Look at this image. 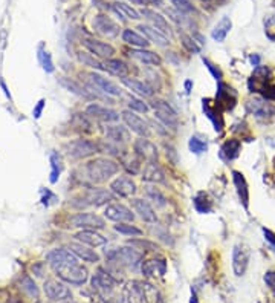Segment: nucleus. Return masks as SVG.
I'll return each mask as SVG.
<instances>
[{"label":"nucleus","instance_id":"nucleus-1","mask_svg":"<svg viewBox=\"0 0 275 303\" xmlns=\"http://www.w3.org/2000/svg\"><path fill=\"white\" fill-rule=\"evenodd\" d=\"M46 260L49 267L54 270L55 274L61 280L71 285H84L89 277V272L80 263L75 254L66 248H55L46 254Z\"/></svg>","mask_w":275,"mask_h":303},{"label":"nucleus","instance_id":"nucleus-2","mask_svg":"<svg viewBox=\"0 0 275 303\" xmlns=\"http://www.w3.org/2000/svg\"><path fill=\"white\" fill-rule=\"evenodd\" d=\"M118 172H120V162L112 158H106V156L91 159L84 165L86 178L92 184H104L110 181Z\"/></svg>","mask_w":275,"mask_h":303},{"label":"nucleus","instance_id":"nucleus-3","mask_svg":"<svg viewBox=\"0 0 275 303\" xmlns=\"http://www.w3.org/2000/svg\"><path fill=\"white\" fill-rule=\"evenodd\" d=\"M107 262H112L115 265L124 268H132L135 270L136 267H139V263L142 260V251L136 250L135 247H120L113 248L110 251H106Z\"/></svg>","mask_w":275,"mask_h":303},{"label":"nucleus","instance_id":"nucleus-4","mask_svg":"<svg viewBox=\"0 0 275 303\" xmlns=\"http://www.w3.org/2000/svg\"><path fill=\"white\" fill-rule=\"evenodd\" d=\"M116 280L109 274V271L104 268H98L92 277V288L100 294L107 303H113Z\"/></svg>","mask_w":275,"mask_h":303},{"label":"nucleus","instance_id":"nucleus-5","mask_svg":"<svg viewBox=\"0 0 275 303\" xmlns=\"http://www.w3.org/2000/svg\"><path fill=\"white\" fill-rule=\"evenodd\" d=\"M66 153L69 158L74 159H84L93 156L95 153H100V147H98V143L92 140H86V138H78L71 143H67L64 145Z\"/></svg>","mask_w":275,"mask_h":303},{"label":"nucleus","instance_id":"nucleus-6","mask_svg":"<svg viewBox=\"0 0 275 303\" xmlns=\"http://www.w3.org/2000/svg\"><path fill=\"white\" fill-rule=\"evenodd\" d=\"M87 84L92 86L100 94H104L107 96H121L122 89L118 86L110 78H107L98 72H89L87 74Z\"/></svg>","mask_w":275,"mask_h":303},{"label":"nucleus","instance_id":"nucleus-7","mask_svg":"<svg viewBox=\"0 0 275 303\" xmlns=\"http://www.w3.org/2000/svg\"><path fill=\"white\" fill-rule=\"evenodd\" d=\"M121 118L124 121V124L127 126V129L130 132L142 136V138H147L150 135V124L149 121H145L144 118H141L139 115H136V112L125 109L121 112Z\"/></svg>","mask_w":275,"mask_h":303},{"label":"nucleus","instance_id":"nucleus-8","mask_svg":"<svg viewBox=\"0 0 275 303\" xmlns=\"http://www.w3.org/2000/svg\"><path fill=\"white\" fill-rule=\"evenodd\" d=\"M72 227H78L83 230H104L106 221L96 213H76L71 218Z\"/></svg>","mask_w":275,"mask_h":303},{"label":"nucleus","instance_id":"nucleus-9","mask_svg":"<svg viewBox=\"0 0 275 303\" xmlns=\"http://www.w3.org/2000/svg\"><path fill=\"white\" fill-rule=\"evenodd\" d=\"M86 115L89 116V118L98 120V121L106 123V124L115 123V121L120 120V116H121L120 112H116L115 109H110V107L98 104V103H91L89 106H87L86 107Z\"/></svg>","mask_w":275,"mask_h":303},{"label":"nucleus","instance_id":"nucleus-10","mask_svg":"<svg viewBox=\"0 0 275 303\" xmlns=\"http://www.w3.org/2000/svg\"><path fill=\"white\" fill-rule=\"evenodd\" d=\"M246 109L251 115H254L255 118L260 120V121H266L269 120L271 116H274L275 113V109L274 106L271 104L269 100L266 98H252L246 103Z\"/></svg>","mask_w":275,"mask_h":303},{"label":"nucleus","instance_id":"nucleus-11","mask_svg":"<svg viewBox=\"0 0 275 303\" xmlns=\"http://www.w3.org/2000/svg\"><path fill=\"white\" fill-rule=\"evenodd\" d=\"M104 218L109 219V221H113L116 223H120V222H133L135 221V213L129 207H125L124 204L112 202V204H109L104 208Z\"/></svg>","mask_w":275,"mask_h":303},{"label":"nucleus","instance_id":"nucleus-12","mask_svg":"<svg viewBox=\"0 0 275 303\" xmlns=\"http://www.w3.org/2000/svg\"><path fill=\"white\" fill-rule=\"evenodd\" d=\"M133 152L145 162H158V158H159L158 147H156V145L150 140L142 138V136H139L138 140H135Z\"/></svg>","mask_w":275,"mask_h":303},{"label":"nucleus","instance_id":"nucleus-13","mask_svg":"<svg viewBox=\"0 0 275 303\" xmlns=\"http://www.w3.org/2000/svg\"><path fill=\"white\" fill-rule=\"evenodd\" d=\"M92 26L98 34H101L104 37H109V38H115V37L120 35V29H121L120 25L115 23L110 17H107L104 14L95 16Z\"/></svg>","mask_w":275,"mask_h":303},{"label":"nucleus","instance_id":"nucleus-14","mask_svg":"<svg viewBox=\"0 0 275 303\" xmlns=\"http://www.w3.org/2000/svg\"><path fill=\"white\" fill-rule=\"evenodd\" d=\"M110 191L121 198H132L138 191V185L130 176H118L110 182Z\"/></svg>","mask_w":275,"mask_h":303},{"label":"nucleus","instance_id":"nucleus-15","mask_svg":"<svg viewBox=\"0 0 275 303\" xmlns=\"http://www.w3.org/2000/svg\"><path fill=\"white\" fill-rule=\"evenodd\" d=\"M43 289H45V294L54 302H61V300H67L72 297L71 289L66 285H63L61 282H57V280H46Z\"/></svg>","mask_w":275,"mask_h":303},{"label":"nucleus","instance_id":"nucleus-16","mask_svg":"<svg viewBox=\"0 0 275 303\" xmlns=\"http://www.w3.org/2000/svg\"><path fill=\"white\" fill-rule=\"evenodd\" d=\"M84 46H86V49L89 51L92 55H95L98 58H103V60L112 58L113 54L116 52V49L112 45L106 43V42H101V40H95V38H86Z\"/></svg>","mask_w":275,"mask_h":303},{"label":"nucleus","instance_id":"nucleus-17","mask_svg":"<svg viewBox=\"0 0 275 303\" xmlns=\"http://www.w3.org/2000/svg\"><path fill=\"white\" fill-rule=\"evenodd\" d=\"M203 104V112L205 115L208 116V120L213 123L214 126V130L215 132H222L223 127H225V123H223V115H222V107L215 103V101H211V100H203L202 101Z\"/></svg>","mask_w":275,"mask_h":303},{"label":"nucleus","instance_id":"nucleus-18","mask_svg":"<svg viewBox=\"0 0 275 303\" xmlns=\"http://www.w3.org/2000/svg\"><path fill=\"white\" fill-rule=\"evenodd\" d=\"M249 263V251L244 245H235L232 250V268L234 274L240 277L244 274V271L248 268Z\"/></svg>","mask_w":275,"mask_h":303},{"label":"nucleus","instance_id":"nucleus-19","mask_svg":"<svg viewBox=\"0 0 275 303\" xmlns=\"http://www.w3.org/2000/svg\"><path fill=\"white\" fill-rule=\"evenodd\" d=\"M104 133L107 136V140H110L116 144L125 145L132 141V135L130 130L124 126H118V124H106L104 127Z\"/></svg>","mask_w":275,"mask_h":303},{"label":"nucleus","instance_id":"nucleus-20","mask_svg":"<svg viewBox=\"0 0 275 303\" xmlns=\"http://www.w3.org/2000/svg\"><path fill=\"white\" fill-rule=\"evenodd\" d=\"M132 205H133V210L138 213V216H139L144 222H147V223L158 222V214H156V211L153 210L149 201H145L142 198H133Z\"/></svg>","mask_w":275,"mask_h":303},{"label":"nucleus","instance_id":"nucleus-21","mask_svg":"<svg viewBox=\"0 0 275 303\" xmlns=\"http://www.w3.org/2000/svg\"><path fill=\"white\" fill-rule=\"evenodd\" d=\"M86 205L92 207H103V205L113 201V193L106 189H89L84 194Z\"/></svg>","mask_w":275,"mask_h":303},{"label":"nucleus","instance_id":"nucleus-22","mask_svg":"<svg viewBox=\"0 0 275 303\" xmlns=\"http://www.w3.org/2000/svg\"><path fill=\"white\" fill-rule=\"evenodd\" d=\"M121 83H122L129 91H132L133 94L142 96V98H150V96L154 95V91L152 89V86H150L149 83H147V81L138 80V78L125 77V78H121Z\"/></svg>","mask_w":275,"mask_h":303},{"label":"nucleus","instance_id":"nucleus-23","mask_svg":"<svg viewBox=\"0 0 275 303\" xmlns=\"http://www.w3.org/2000/svg\"><path fill=\"white\" fill-rule=\"evenodd\" d=\"M69 250H71L78 259H83L84 262H89V263L100 262V254L95 253L92 247L84 245L83 242H71L69 243Z\"/></svg>","mask_w":275,"mask_h":303},{"label":"nucleus","instance_id":"nucleus-24","mask_svg":"<svg viewBox=\"0 0 275 303\" xmlns=\"http://www.w3.org/2000/svg\"><path fill=\"white\" fill-rule=\"evenodd\" d=\"M235 101H237V95H235L234 89L219 81L217 94H215V103L220 107H225V109H232L235 106Z\"/></svg>","mask_w":275,"mask_h":303},{"label":"nucleus","instance_id":"nucleus-25","mask_svg":"<svg viewBox=\"0 0 275 303\" xmlns=\"http://www.w3.org/2000/svg\"><path fill=\"white\" fill-rule=\"evenodd\" d=\"M141 271L145 277H156V276L161 277L167 272V260L164 257L145 260L141 267Z\"/></svg>","mask_w":275,"mask_h":303},{"label":"nucleus","instance_id":"nucleus-26","mask_svg":"<svg viewBox=\"0 0 275 303\" xmlns=\"http://www.w3.org/2000/svg\"><path fill=\"white\" fill-rule=\"evenodd\" d=\"M142 181L150 184H164L165 182V173L158 165V162H147L142 167Z\"/></svg>","mask_w":275,"mask_h":303},{"label":"nucleus","instance_id":"nucleus-27","mask_svg":"<svg viewBox=\"0 0 275 303\" xmlns=\"http://www.w3.org/2000/svg\"><path fill=\"white\" fill-rule=\"evenodd\" d=\"M232 181L235 185V190H237L240 202L243 204L244 210H248L249 208V189H248V182L244 179L243 173L232 170Z\"/></svg>","mask_w":275,"mask_h":303},{"label":"nucleus","instance_id":"nucleus-28","mask_svg":"<svg viewBox=\"0 0 275 303\" xmlns=\"http://www.w3.org/2000/svg\"><path fill=\"white\" fill-rule=\"evenodd\" d=\"M240 150H242V143L240 140L237 138H231V140H227L220 147V158L223 161H234L239 158L240 155Z\"/></svg>","mask_w":275,"mask_h":303},{"label":"nucleus","instance_id":"nucleus-29","mask_svg":"<svg viewBox=\"0 0 275 303\" xmlns=\"http://www.w3.org/2000/svg\"><path fill=\"white\" fill-rule=\"evenodd\" d=\"M141 14L152 23L153 28H156L158 31H161L162 34H170L171 29H170V25L168 22L165 20V17H162L161 14H158L156 11H153V9H149V8H144Z\"/></svg>","mask_w":275,"mask_h":303},{"label":"nucleus","instance_id":"nucleus-30","mask_svg":"<svg viewBox=\"0 0 275 303\" xmlns=\"http://www.w3.org/2000/svg\"><path fill=\"white\" fill-rule=\"evenodd\" d=\"M138 29L149 38V42L154 43V45H158L161 48H167V46H170V40L165 37V34H162L161 31H158L156 28H153L152 25H139L138 26Z\"/></svg>","mask_w":275,"mask_h":303},{"label":"nucleus","instance_id":"nucleus-31","mask_svg":"<svg viewBox=\"0 0 275 303\" xmlns=\"http://www.w3.org/2000/svg\"><path fill=\"white\" fill-rule=\"evenodd\" d=\"M129 55L135 60L141 62L142 64H150V66H161L162 64V58L159 54H156L149 49H132Z\"/></svg>","mask_w":275,"mask_h":303},{"label":"nucleus","instance_id":"nucleus-32","mask_svg":"<svg viewBox=\"0 0 275 303\" xmlns=\"http://www.w3.org/2000/svg\"><path fill=\"white\" fill-rule=\"evenodd\" d=\"M75 239L78 242H83L84 245H89V247H101L107 242V239L104 236H101L100 233H96L95 230H83L80 233L75 234Z\"/></svg>","mask_w":275,"mask_h":303},{"label":"nucleus","instance_id":"nucleus-33","mask_svg":"<svg viewBox=\"0 0 275 303\" xmlns=\"http://www.w3.org/2000/svg\"><path fill=\"white\" fill-rule=\"evenodd\" d=\"M104 69L116 77H120V78H125L130 74L129 64H127L124 60H121V58H107V60L104 62Z\"/></svg>","mask_w":275,"mask_h":303},{"label":"nucleus","instance_id":"nucleus-34","mask_svg":"<svg viewBox=\"0 0 275 303\" xmlns=\"http://www.w3.org/2000/svg\"><path fill=\"white\" fill-rule=\"evenodd\" d=\"M121 37L127 45H132V46L138 48V49H147V48L150 46L149 38H147L145 35H141L139 32L133 31V29H124Z\"/></svg>","mask_w":275,"mask_h":303},{"label":"nucleus","instance_id":"nucleus-35","mask_svg":"<svg viewBox=\"0 0 275 303\" xmlns=\"http://www.w3.org/2000/svg\"><path fill=\"white\" fill-rule=\"evenodd\" d=\"M125 300L127 303H145L142 282L133 280L125 287Z\"/></svg>","mask_w":275,"mask_h":303},{"label":"nucleus","instance_id":"nucleus-36","mask_svg":"<svg viewBox=\"0 0 275 303\" xmlns=\"http://www.w3.org/2000/svg\"><path fill=\"white\" fill-rule=\"evenodd\" d=\"M112 9H113L115 14L120 17L122 22H125V20H139V18H141V14L138 13L135 8H132L129 3H125V2L113 3Z\"/></svg>","mask_w":275,"mask_h":303},{"label":"nucleus","instance_id":"nucleus-37","mask_svg":"<svg viewBox=\"0 0 275 303\" xmlns=\"http://www.w3.org/2000/svg\"><path fill=\"white\" fill-rule=\"evenodd\" d=\"M141 162H142V159L136 153L127 155L122 158V167L127 170V173H130L132 176H135V175L142 172V164Z\"/></svg>","mask_w":275,"mask_h":303},{"label":"nucleus","instance_id":"nucleus-38","mask_svg":"<svg viewBox=\"0 0 275 303\" xmlns=\"http://www.w3.org/2000/svg\"><path fill=\"white\" fill-rule=\"evenodd\" d=\"M229 31H231V20H229V17H223L222 20L214 26L211 35H213V38H214L215 42L222 43L225 38H227V35L229 34Z\"/></svg>","mask_w":275,"mask_h":303},{"label":"nucleus","instance_id":"nucleus-39","mask_svg":"<svg viewBox=\"0 0 275 303\" xmlns=\"http://www.w3.org/2000/svg\"><path fill=\"white\" fill-rule=\"evenodd\" d=\"M60 84L63 87H66L69 92H72V94H75L78 96H83V98H92V94L87 91L84 86L75 83L74 80H71V78H64L63 77L61 80H60Z\"/></svg>","mask_w":275,"mask_h":303},{"label":"nucleus","instance_id":"nucleus-40","mask_svg":"<svg viewBox=\"0 0 275 303\" xmlns=\"http://www.w3.org/2000/svg\"><path fill=\"white\" fill-rule=\"evenodd\" d=\"M145 194H147V198H149L150 201H153V204H156L158 207H165L167 202H168L165 198V194L159 189L153 187V185H147Z\"/></svg>","mask_w":275,"mask_h":303},{"label":"nucleus","instance_id":"nucleus-41","mask_svg":"<svg viewBox=\"0 0 275 303\" xmlns=\"http://www.w3.org/2000/svg\"><path fill=\"white\" fill-rule=\"evenodd\" d=\"M113 230L120 234H124V236H130V238H135V236H142V230L138 228L136 225H132L130 222H120L116 223L113 227Z\"/></svg>","mask_w":275,"mask_h":303},{"label":"nucleus","instance_id":"nucleus-42","mask_svg":"<svg viewBox=\"0 0 275 303\" xmlns=\"http://www.w3.org/2000/svg\"><path fill=\"white\" fill-rule=\"evenodd\" d=\"M49 161H51V182L55 184L60 178V173H61V159H60V155L57 152H52L51 156H49Z\"/></svg>","mask_w":275,"mask_h":303},{"label":"nucleus","instance_id":"nucleus-43","mask_svg":"<svg viewBox=\"0 0 275 303\" xmlns=\"http://www.w3.org/2000/svg\"><path fill=\"white\" fill-rule=\"evenodd\" d=\"M78 60L83 63V66H89L92 69H104V63L98 62L95 55H92L91 52H78Z\"/></svg>","mask_w":275,"mask_h":303},{"label":"nucleus","instance_id":"nucleus-44","mask_svg":"<svg viewBox=\"0 0 275 303\" xmlns=\"http://www.w3.org/2000/svg\"><path fill=\"white\" fill-rule=\"evenodd\" d=\"M188 147H190L191 153L202 155L208 150V143H206V140H203V138H199V136H191L188 141Z\"/></svg>","mask_w":275,"mask_h":303},{"label":"nucleus","instance_id":"nucleus-45","mask_svg":"<svg viewBox=\"0 0 275 303\" xmlns=\"http://www.w3.org/2000/svg\"><path fill=\"white\" fill-rule=\"evenodd\" d=\"M194 208L199 213H210L213 210V204L205 193H199L198 196L194 198Z\"/></svg>","mask_w":275,"mask_h":303},{"label":"nucleus","instance_id":"nucleus-46","mask_svg":"<svg viewBox=\"0 0 275 303\" xmlns=\"http://www.w3.org/2000/svg\"><path fill=\"white\" fill-rule=\"evenodd\" d=\"M127 106H129L130 111L139 112V113H147L150 111V104H147L141 98H136V96H129V100H127Z\"/></svg>","mask_w":275,"mask_h":303},{"label":"nucleus","instance_id":"nucleus-47","mask_svg":"<svg viewBox=\"0 0 275 303\" xmlns=\"http://www.w3.org/2000/svg\"><path fill=\"white\" fill-rule=\"evenodd\" d=\"M150 107H153L154 112H161V113H167L171 116H178L176 111L171 107V104H168L165 100H153L150 103Z\"/></svg>","mask_w":275,"mask_h":303},{"label":"nucleus","instance_id":"nucleus-48","mask_svg":"<svg viewBox=\"0 0 275 303\" xmlns=\"http://www.w3.org/2000/svg\"><path fill=\"white\" fill-rule=\"evenodd\" d=\"M129 245L135 247L136 250H139V251H156L158 250V245H156L154 242L144 240V239H133V240L129 242Z\"/></svg>","mask_w":275,"mask_h":303},{"label":"nucleus","instance_id":"nucleus-49","mask_svg":"<svg viewBox=\"0 0 275 303\" xmlns=\"http://www.w3.org/2000/svg\"><path fill=\"white\" fill-rule=\"evenodd\" d=\"M170 2L174 5V9H178L182 14H191L196 13V8L191 5L190 0H170Z\"/></svg>","mask_w":275,"mask_h":303},{"label":"nucleus","instance_id":"nucleus-50","mask_svg":"<svg viewBox=\"0 0 275 303\" xmlns=\"http://www.w3.org/2000/svg\"><path fill=\"white\" fill-rule=\"evenodd\" d=\"M181 40H182V45L186 51H190V52H194V54H199L200 52V48L196 45L194 42V37H190V35H186V34H181Z\"/></svg>","mask_w":275,"mask_h":303},{"label":"nucleus","instance_id":"nucleus-51","mask_svg":"<svg viewBox=\"0 0 275 303\" xmlns=\"http://www.w3.org/2000/svg\"><path fill=\"white\" fill-rule=\"evenodd\" d=\"M202 62H203V64L206 66V69H208L210 72H211V75L215 78V80L217 81H222V78H223V72L220 71V67L217 66V64H214L210 58H202Z\"/></svg>","mask_w":275,"mask_h":303},{"label":"nucleus","instance_id":"nucleus-52","mask_svg":"<svg viewBox=\"0 0 275 303\" xmlns=\"http://www.w3.org/2000/svg\"><path fill=\"white\" fill-rule=\"evenodd\" d=\"M38 58H40V63H42L43 69H45L46 72H52V71H54V64H52V60H51V55H49V52L40 49Z\"/></svg>","mask_w":275,"mask_h":303},{"label":"nucleus","instance_id":"nucleus-53","mask_svg":"<svg viewBox=\"0 0 275 303\" xmlns=\"http://www.w3.org/2000/svg\"><path fill=\"white\" fill-rule=\"evenodd\" d=\"M22 288L26 291V292H29V294L31 296H34V297H37L38 296V289H37V287H35V283L29 279V277H23L22 279Z\"/></svg>","mask_w":275,"mask_h":303},{"label":"nucleus","instance_id":"nucleus-54","mask_svg":"<svg viewBox=\"0 0 275 303\" xmlns=\"http://www.w3.org/2000/svg\"><path fill=\"white\" fill-rule=\"evenodd\" d=\"M154 233H156V236H158L161 240H164L165 243H170V245H173L171 234L167 231L165 228H154Z\"/></svg>","mask_w":275,"mask_h":303},{"label":"nucleus","instance_id":"nucleus-55","mask_svg":"<svg viewBox=\"0 0 275 303\" xmlns=\"http://www.w3.org/2000/svg\"><path fill=\"white\" fill-rule=\"evenodd\" d=\"M165 150H167V158H168L173 164H178L179 158H178V152L170 144H165Z\"/></svg>","mask_w":275,"mask_h":303},{"label":"nucleus","instance_id":"nucleus-56","mask_svg":"<svg viewBox=\"0 0 275 303\" xmlns=\"http://www.w3.org/2000/svg\"><path fill=\"white\" fill-rule=\"evenodd\" d=\"M264 282H266V285L272 289H275V271H268L266 274H264Z\"/></svg>","mask_w":275,"mask_h":303},{"label":"nucleus","instance_id":"nucleus-57","mask_svg":"<svg viewBox=\"0 0 275 303\" xmlns=\"http://www.w3.org/2000/svg\"><path fill=\"white\" fill-rule=\"evenodd\" d=\"M46 101L45 100H40L37 103V106L34 107V111H32V115H34V118H40L42 116V112H43V107H45Z\"/></svg>","mask_w":275,"mask_h":303},{"label":"nucleus","instance_id":"nucleus-58","mask_svg":"<svg viewBox=\"0 0 275 303\" xmlns=\"http://www.w3.org/2000/svg\"><path fill=\"white\" fill-rule=\"evenodd\" d=\"M263 233H264V238H266V240L275 248V233H272L269 230H263Z\"/></svg>","mask_w":275,"mask_h":303},{"label":"nucleus","instance_id":"nucleus-59","mask_svg":"<svg viewBox=\"0 0 275 303\" xmlns=\"http://www.w3.org/2000/svg\"><path fill=\"white\" fill-rule=\"evenodd\" d=\"M145 3H152V5H154V6H159V8L164 6V2H162V0H145Z\"/></svg>","mask_w":275,"mask_h":303},{"label":"nucleus","instance_id":"nucleus-60","mask_svg":"<svg viewBox=\"0 0 275 303\" xmlns=\"http://www.w3.org/2000/svg\"><path fill=\"white\" fill-rule=\"evenodd\" d=\"M191 89H193V81L191 80H186L185 81V92L186 94H191Z\"/></svg>","mask_w":275,"mask_h":303},{"label":"nucleus","instance_id":"nucleus-61","mask_svg":"<svg viewBox=\"0 0 275 303\" xmlns=\"http://www.w3.org/2000/svg\"><path fill=\"white\" fill-rule=\"evenodd\" d=\"M251 63L257 67V66H260L259 63H260V57L259 55H251Z\"/></svg>","mask_w":275,"mask_h":303},{"label":"nucleus","instance_id":"nucleus-62","mask_svg":"<svg viewBox=\"0 0 275 303\" xmlns=\"http://www.w3.org/2000/svg\"><path fill=\"white\" fill-rule=\"evenodd\" d=\"M66 303H75V302H66Z\"/></svg>","mask_w":275,"mask_h":303}]
</instances>
